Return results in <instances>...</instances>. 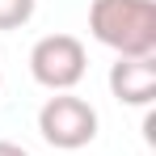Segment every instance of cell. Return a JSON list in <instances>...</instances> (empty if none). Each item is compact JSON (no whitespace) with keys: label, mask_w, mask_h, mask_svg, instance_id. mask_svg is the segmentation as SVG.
Segmentation results:
<instances>
[{"label":"cell","mask_w":156,"mask_h":156,"mask_svg":"<svg viewBox=\"0 0 156 156\" xmlns=\"http://www.w3.org/2000/svg\"><path fill=\"white\" fill-rule=\"evenodd\" d=\"M38 0H0V30H21L34 17Z\"/></svg>","instance_id":"5b68a950"},{"label":"cell","mask_w":156,"mask_h":156,"mask_svg":"<svg viewBox=\"0 0 156 156\" xmlns=\"http://www.w3.org/2000/svg\"><path fill=\"white\" fill-rule=\"evenodd\" d=\"M110 93L122 105H148L156 97V59L152 55H139V59L118 55V63H110Z\"/></svg>","instance_id":"277c9868"},{"label":"cell","mask_w":156,"mask_h":156,"mask_svg":"<svg viewBox=\"0 0 156 156\" xmlns=\"http://www.w3.org/2000/svg\"><path fill=\"white\" fill-rule=\"evenodd\" d=\"M38 135L59 152L89 148L97 139V110L76 93H55L38 110Z\"/></svg>","instance_id":"7a4b0ae2"},{"label":"cell","mask_w":156,"mask_h":156,"mask_svg":"<svg viewBox=\"0 0 156 156\" xmlns=\"http://www.w3.org/2000/svg\"><path fill=\"white\" fill-rule=\"evenodd\" d=\"M0 156H30L21 144H13V139H0Z\"/></svg>","instance_id":"8992f818"},{"label":"cell","mask_w":156,"mask_h":156,"mask_svg":"<svg viewBox=\"0 0 156 156\" xmlns=\"http://www.w3.org/2000/svg\"><path fill=\"white\" fill-rule=\"evenodd\" d=\"M89 30L110 51L139 59L156 51V4L152 0H93Z\"/></svg>","instance_id":"6da1fadb"},{"label":"cell","mask_w":156,"mask_h":156,"mask_svg":"<svg viewBox=\"0 0 156 156\" xmlns=\"http://www.w3.org/2000/svg\"><path fill=\"white\" fill-rule=\"evenodd\" d=\"M89 55L76 34H47L30 47V76L51 93H68L84 80Z\"/></svg>","instance_id":"3957f363"},{"label":"cell","mask_w":156,"mask_h":156,"mask_svg":"<svg viewBox=\"0 0 156 156\" xmlns=\"http://www.w3.org/2000/svg\"><path fill=\"white\" fill-rule=\"evenodd\" d=\"M0 84H4V72H0Z\"/></svg>","instance_id":"52a82bcc"}]
</instances>
